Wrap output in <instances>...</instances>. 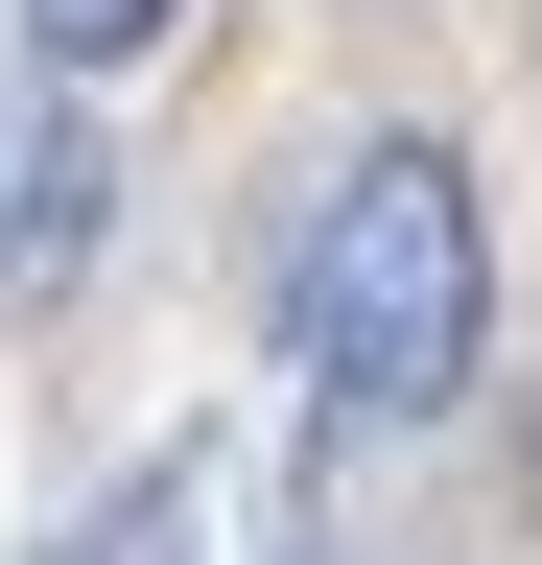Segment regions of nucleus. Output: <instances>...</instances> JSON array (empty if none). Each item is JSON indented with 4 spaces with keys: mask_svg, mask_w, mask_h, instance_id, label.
Returning a JSON list of instances; mask_svg holds the SVG:
<instances>
[{
    "mask_svg": "<svg viewBox=\"0 0 542 565\" xmlns=\"http://www.w3.org/2000/svg\"><path fill=\"white\" fill-rule=\"evenodd\" d=\"M95 236H118V141L95 118H24V141H0V307H47Z\"/></svg>",
    "mask_w": 542,
    "mask_h": 565,
    "instance_id": "f03ea898",
    "label": "nucleus"
},
{
    "mask_svg": "<svg viewBox=\"0 0 542 565\" xmlns=\"http://www.w3.org/2000/svg\"><path fill=\"white\" fill-rule=\"evenodd\" d=\"M189 24V0H24V71H72V95H95V71H142Z\"/></svg>",
    "mask_w": 542,
    "mask_h": 565,
    "instance_id": "20e7f679",
    "label": "nucleus"
},
{
    "mask_svg": "<svg viewBox=\"0 0 542 565\" xmlns=\"http://www.w3.org/2000/svg\"><path fill=\"white\" fill-rule=\"evenodd\" d=\"M213 542H236V494H213V448H166V471H118V494H95V519L47 542V565H213Z\"/></svg>",
    "mask_w": 542,
    "mask_h": 565,
    "instance_id": "7ed1b4c3",
    "label": "nucleus"
},
{
    "mask_svg": "<svg viewBox=\"0 0 542 565\" xmlns=\"http://www.w3.org/2000/svg\"><path fill=\"white\" fill-rule=\"evenodd\" d=\"M284 565H378V542H354V519H307V542H284Z\"/></svg>",
    "mask_w": 542,
    "mask_h": 565,
    "instance_id": "39448f33",
    "label": "nucleus"
},
{
    "mask_svg": "<svg viewBox=\"0 0 542 565\" xmlns=\"http://www.w3.org/2000/svg\"><path fill=\"white\" fill-rule=\"evenodd\" d=\"M471 353H496V212H471V166L448 141H354L307 189V236H284V377L354 448V424H448Z\"/></svg>",
    "mask_w": 542,
    "mask_h": 565,
    "instance_id": "f257e3e1",
    "label": "nucleus"
}]
</instances>
